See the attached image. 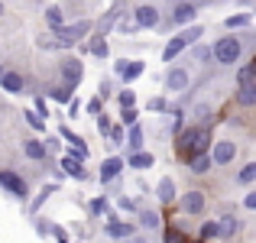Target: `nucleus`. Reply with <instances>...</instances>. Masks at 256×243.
<instances>
[{"mask_svg":"<svg viewBox=\"0 0 256 243\" xmlns=\"http://www.w3.org/2000/svg\"><path fill=\"white\" fill-rule=\"evenodd\" d=\"M0 13H4V4H0Z\"/></svg>","mask_w":256,"mask_h":243,"instance_id":"e433bc0d","label":"nucleus"},{"mask_svg":"<svg viewBox=\"0 0 256 243\" xmlns=\"http://www.w3.org/2000/svg\"><path fill=\"white\" fill-rule=\"evenodd\" d=\"M136 26H146V30H152V26H159V10L156 6H150V4H143V6H136V20H133Z\"/></svg>","mask_w":256,"mask_h":243,"instance_id":"39448f33","label":"nucleus"},{"mask_svg":"<svg viewBox=\"0 0 256 243\" xmlns=\"http://www.w3.org/2000/svg\"><path fill=\"white\" fill-rule=\"evenodd\" d=\"M194 16H198V6H194V4H178V6H175V10H172V20H175V23H192V20Z\"/></svg>","mask_w":256,"mask_h":243,"instance_id":"6e6552de","label":"nucleus"},{"mask_svg":"<svg viewBox=\"0 0 256 243\" xmlns=\"http://www.w3.org/2000/svg\"><path fill=\"white\" fill-rule=\"evenodd\" d=\"M136 120V110H130V107H124V124H133Z\"/></svg>","mask_w":256,"mask_h":243,"instance_id":"473e14b6","label":"nucleus"},{"mask_svg":"<svg viewBox=\"0 0 256 243\" xmlns=\"http://www.w3.org/2000/svg\"><path fill=\"white\" fill-rule=\"evenodd\" d=\"M107 234L110 237H133V227L130 224H107Z\"/></svg>","mask_w":256,"mask_h":243,"instance_id":"2eb2a0df","label":"nucleus"},{"mask_svg":"<svg viewBox=\"0 0 256 243\" xmlns=\"http://www.w3.org/2000/svg\"><path fill=\"white\" fill-rule=\"evenodd\" d=\"M130 150L133 152L143 150V130H140V126H133V130H130Z\"/></svg>","mask_w":256,"mask_h":243,"instance_id":"aec40b11","label":"nucleus"},{"mask_svg":"<svg viewBox=\"0 0 256 243\" xmlns=\"http://www.w3.org/2000/svg\"><path fill=\"white\" fill-rule=\"evenodd\" d=\"M0 75H4V65H0Z\"/></svg>","mask_w":256,"mask_h":243,"instance_id":"c9c22d12","label":"nucleus"},{"mask_svg":"<svg viewBox=\"0 0 256 243\" xmlns=\"http://www.w3.org/2000/svg\"><path fill=\"white\" fill-rule=\"evenodd\" d=\"M120 168H124V159H107L104 166H100V182H110L120 175Z\"/></svg>","mask_w":256,"mask_h":243,"instance_id":"1a4fd4ad","label":"nucleus"},{"mask_svg":"<svg viewBox=\"0 0 256 243\" xmlns=\"http://www.w3.org/2000/svg\"><path fill=\"white\" fill-rule=\"evenodd\" d=\"M65 78H68V81L82 78V62H65Z\"/></svg>","mask_w":256,"mask_h":243,"instance_id":"412c9836","label":"nucleus"},{"mask_svg":"<svg viewBox=\"0 0 256 243\" xmlns=\"http://www.w3.org/2000/svg\"><path fill=\"white\" fill-rule=\"evenodd\" d=\"M120 104H124V107H133V94L124 91V94H120Z\"/></svg>","mask_w":256,"mask_h":243,"instance_id":"72a5a7b5","label":"nucleus"},{"mask_svg":"<svg viewBox=\"0 0 256 243\" xmlns=\"http://www.w3.org/2000/svg\"><path fill=\"white\" fill-rule=\"evenodd\" d=\"M91 49H94V56H107V42H104V39H98Z\"/></svg>","mask_w":256,"mask_h":243,"instance_id":"c85d7f7f","label":"nucleus"},{"mask_svg":"<svg viewBox=\"0 0 256 243\" xmlns=\"http://www.w3.org/2000/svg\"><path fill=\"white\" fill-rule=\"evenodd\" d=\"M201 237H208V240L218 237V224H204V227H201Z\"/></svg>","mask_w":256,"mask_h":243,"instance_id":"bb28decb","label":"nucleus"},{"mask_svg":"<svg viewBox=\"0 0 256 243\" xmlns=\"http://www.w3.org/2000/svg\"><path fill=\"white\" fill-rule=\"evenodd\" d=\"M65 172H68V175H75V178H84V166H82V159L68 156V159H65Z\"/></svg>","mask_w":256,"mask_h":243,"instance_id":"ddd939ff","label":"nucleus"},{"mask_svg":"<svg viewBox=\"0 0 256 243\" xmlns=\"http://www.w3.org/2000/svg\"><path fill=\"white\" fill-rule=\"evenodd\" d=\"M234 230H237V220H234L230 214H224V220L218 224V237H224V240H227V237H230Z\"/></svg>","mask_w":256,"mask_h":243,"instance_id":"f8f14e48","label":"nucleus"},{"mask_svg":"<svg viewBox=\"0 0 256 243\" xmlns=\"http://www.w3.org/2000/svg\"><path fill=\"white\" fill-rule=\"evenodd\" d=\"M201 32H204L201 26H192V30H185V32H182V42H185V46L198 42V39H201Z\"/></svg>","mask_w":256,"mask_h":243,"instance_id":"f3484780","label":"nucleus"},{"mask_svg":"<svg viewBox=\"0 0 256 243\" xmlns=\"http://www.w3.org/2000/svg\"><path fill=\"white\" fill-rule=\"evenodd\" d=\"M120 32H124V36H130V32H136V23H126V20H124V23H120Z\"/></svg>","mask_w":256,"mask_h":243,"instance_id":"c756f323","label":"nucleus"},{"mask_svg":"<svg viewBox=\"0 0 256 243\" xmlns=\"http://www.w3.org/2000/svg\"><path fill=\"white\" fill-rule=\"evenodd\" d=\"M0 78H4V88H6V91H13V94L23 88V78H20V75H0Z\"/></svg>","mask_w":256,"mask_h":243,"instance_id":"dca6fc26","label":"nucleus"},{"mask_svg":"<svg viewBox=\"0 0 256 243\" xmlns=\"http://www.w3.org/2000/svg\"><path fill=\"white\" fill-rule=\"evenodd\" d=\"M159 198H162V201H172L175 198V185H172L169 178H162V185H159Z\"/></svg>","mask_w":256,"mask_h":243,"instance_id":"5701e85b","label":"nucleus"},{"mask_svg":"<svg viewBox=\"0 0 256 243\" xmlns=\"http://www.w3.org/2000/svg\"><path fill=\"white\" fill-rule=\"evenodd\" d=\"M126 162H130L133 168H150V166H152V162H156V159H152L150 152H133V156L126 159Z\"/></svg>","mask_w":256,"mask_h":243,"instance_id":"9b49d317","label":"nucleus"},{"mask_svg":"<svg viewBox=\"0 0 256 243\" xmlns=\"http://www.w3.org/2000/svg\"><path fill=\"white\" fill-rule=\"evenodd\" d=\"M46 20L52 23V30H56V26H62V13H58V6H49V10H46Z\"/></svg>","mask_w":256,"mask_h":243,"instance_id":"393cba45","label":"nucleus"},{"mask_svg":"<svg viewBox=\"0 0 256 243\" xmlns=\"http://www.w3.org/2000/svg\"><path fill=\"white\" fill-rule=\"evenodd\" d=\"M234 156H237V146L230 143V140H220L218 146H214V156H211V166H230Z\"/></svg>","mask_w":256,"mask_h":243,"instance_id":"7ed1b4c3","label":"nucleus"},{"mask_svg":"<svg viewBox=\"0 0 256 243\" xmlns=\"http://www.w3.org/2000/svg\"><path fill=\"white\" fill-rule=\"evenodd\" d=\"M150 110H166V100L162 98H152L150 100Z\"/></svg>","mask_w":256,"mask_h":243,"instance_id":"7c9ffc66","label":"nucleus"},{"mask_svg":"<svg viewBox=\"0 0 256 243\" xmlns=\"http://www.w3.org/2000/svg\"><path fill=\"white\" fill-rule=\"evenodd\" d=\"M240 56H244V46H240L237 36L218 39V42H214V49H211V58H214V62H220V65H234Z\"/></svg>","mask_w":256,"mask_h":243,"instance_id":"f257e3e1","label":"nucleus"},{"mask_svg":"<svg viewBox=\"0 0 256 243\" xmlns=\"http://www.w3.org/2000/svg\"><path fill=\"white\" fill-rule=\"evenodd\" d=\"M198 58H201V62H208V58H211V49H208V46H198Z\"/></svg>","mask_w":256,"mask_h":243,"instance_id":"2f4dec72","label":"nucleus"},{"mask_svg":"<svg viewBox=\"0 0 256 243\" xmlns=\"http://www.w3.org/2000/svg\"><path fill=\"white\" fill-rule=\"evenodd\" d=\"M166 88H169V91H185L188 88V72L185 68H172L169 75H166Z\"/></svg>","mask_w":256,"mask_h":243,"instance_id":"0eeeda50","label":"nucleus"},{"mask_svg":"<svg viewBox=\"0 0 256 243\" xmlns=\"http://www.w3.org/2000/svg\"><path fill=\"white\" fill-rule=\"evenodd\" d=\"M182 208H185V214H201V211H204V194H201V192L182 194Z\"/></svg>","mask_w":256,"mask_h":243,"instance_id":"423d86ee","label":"nucleus"},{"mask_svg":"<svg viewBox=\"0 0 256 243\" xmlns=\"http://www.w3.org/2000/svg\"><path fill=\"white\" fill-rule=\"evenodd\" d=\"M253 100H256V94H253V84H250V81H246V84H240V104H246V107H250Z\"/></svg>","mask_w":256,"mask_h":243,"instance_id":"6ab92c4d","label":"nucleus"},{"mask_svg":"<svg viewBox=\"0 0 256 243\" xmlns=\"http://www.w3.org/2000/svg\"><path fill=\"white\" fill-rule=\"evenodd\" d=\"M120 72L126 75V81H133V78L143 75V65H140V62H133V65H120Z\"/></svg>","mask_w":256,"mask_h":243,"instance_id":"a211bd4d","label":"nucleus"},{"mask_svg":"<svg viewBox=\"0 0 256 243\" xmlns=\"http://www.w3.org/2000/svg\"><path fill=\"white\" fill-rule=\"evenodd\" d=\"M23 152H26L30 159H46L42 143H36V140H26V143H23Z\"/></svg>","mask_w":256,"mask_h":243,"instance_id":"9d476101","label":"nucleus"},{"mask_svg":"<svg viewBox=\"0 0 256 243\" xmlns=\"http://www.w3.org/2000/svg\"><path fill=\"white\" fill-rule=\"evenodd\" d=\"M140 224H146V227H156V224H159V218H156L152 211H143V214H140Z\"/></svg>","mask_w":256,"mask_h":243,"instance_id":"a878e982","label":"nucleus"},{"mask_svg":"<svg viewBox=\"0 0 256 243\" xmlns=\"http://www.w3.org/2000/svg\"><path fill=\"white\" fill-rule=\"evenodd\" d=\"M126 243H146V240H140V237H126Z\"/></svg>","mask_w":256,"mask_h":243,"instance_id":"f704fd0d","label":"nucleus"},{"mask_svg":"<svg viewBox=\"0 0 256 243\" xmlns=\"http://www.w3.org/2000/svg\"><path fill=\"white\" fill-rule=\"evenodd\" d=\"M88 20H82V23H75V26H56V32H58V46H68V42H75V39H82L84 32H88Z\"/></svg>","mask_w":256,"mask_h":243,"instance_id":"f03ea898","label":"nucleus"},{"mask_svg":"<svg viewBox=\"0 0 256 243\" xmlns=\"http://www.w3.org/2000/svg\"><path fill=\"white\" fill-rule=\"evenodd\" d=\"M182 49H185V42H182V36L178 39H172V42L169 46H166V52H162V58H166V62H175V56H178V52Z\"/></svg>","mask_w":256,"mask_h":243,"instance_id":"4468645a","label":"nucleus"},{"mask_svg":"<svg viewBox=\"0 0 256 243\" xmlns=\"http://www.w3.org/2000/svg\"><path fill=\"white\" fill-rule=\"evenodd\" d=\"M0 185H4L10 194H16V198H26V194H30L26 182H23V178H16L13 172H0Z\"/></svg>","mask_w":256,"mask_h":243,"instance_id":"20e7f679","label":"nucleus"},{"mask_svg":"<svg viewBox=\"0 0 256 243\" xmlns=\"http://www.w3.org/2000/svg\"><path fill=\"white\" fill-rule=\"evenodd\" d=\"M253 178H256V162H246V166L240 168V182H244V185H250Z\"/></svg>","mask_w":256,"mask_h":243,"instance_id":"4be33fe9","label":"nucleus"},{"mask_svg":"<svg viewBox=\"0 0 256 243\" xmlns=\"http://www.w3.org/2000/svg\"><path fill=\"white\" fill-rule=\"evenodd\" d=\"M246 23H250L246 13H244V16H230V20H227V26H246Z\"/></svg>","mask_w":256,"mask_h":243,"instance_id":"cd10ccee","label":"nucleus"},{"mask_svg":"<svg viewBox=\"0 0 256 243\" xmlns=\"http://www.w3.org/2000/svg\"><path fill=\"white\" fill-rule=\"evenodd\" d=\"M208 168H211V159L198 152V156H194V162H192V172H208Z\"/></svg>","mask_w":256,"mask_h":243,"instance_id":"b1692460","label":"nucleus"}]
</instances>
